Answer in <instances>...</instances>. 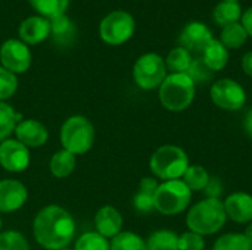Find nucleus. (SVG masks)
<instances>
[{
    "label": "nucleus",
    "mask_w": 252,
    "mask_h": 250,
    "mask_svg": "<svg viewBox=\"0 0 252 250\" xmlns=\"http://www.w3.org/2000/svg\"><path fill=\"white\" fill-rule=\"evenodd\" d=\"M201 59L213 72L221 71L226 68L229 62V49L220 40L213 38L210 44L201 53Z\"/></svg>",
    "instance_id": "19"
},
{
    "label": "nucleus",
    "mask_w": 252,
    "mask_h": 250,
    "mask_svg": "<svg viewBox=\"0 0 252 250\" xmlns=\"http://www.w3.org/2000/svg\"><path fill=\"white\" fill-rule=\"evenodd\" d=\"M31 7L43 18L52 19L66 13L69 0H28Z\"/></svg>",
    "instance_id": "27"
},
{
    "label": "nucleus",
    "mask_w": 252,
    "mask_h": 250,
    "mask_svg": "<svg viewBox=\"0 0 252 250\" xmlns=\"http://www.w3.org/2000/svg\"><path fill=\"white\" fill-rule=\"evenodd\" d=\"M148 250H179V234L171 230H157L146 240Z\"/></svg>",
    "instance_id": "25"
},
{
    "label": "nucleus",
    "mask_w": 252,
    "mask_h": 250,
    "mask_svg": "<svg viewBox=\"0 0 252 250\" xmlns=\"http://www.w3.org/2000/svg\"><path fill=\"white\" fill-rule=\"evenodd\" d=\"M210 96L213 103L227 112H236L247 103L245 88L232 78H221L211 85Z\"/></svg>",
    "instance_id": "9"
},
{
    "label": "nucleus",
    "mask_w": 252,
    "mask_h": 250,
    "mask_svg": "<svg viewBox=\"0 0 252 250\" xmlns=\"http://www.w3.org/2000/svg\"><path fill=\"white\" fill-rule=\"evenodd\" d=\"M205 239L193 231H186L179 236V250H204Z\"/></svg>",
    "instance_id": "35"
},
{
    "label": "nucleus",
    "mask_w": 252,
    "mask_h": 250,
    "mask_svg": "<svg viewBox=\"0 0 252 250\" xmlns=\"http://www.w3.org/2000/svg\"><path fill=\"white\" fill-rule=\"evenodd\" d=\"M165 77H167L165 60L158 53L154 52L145 53L134 62L133 80L136 85L142 90L159 88Z\"/></svg>",
    "instance_id": "8"
},
{
    "label": "nucleus",
    "mask_w": 252,
    "mask_h": 250,
    "mask_svg": "<svg viewBox=\"0 0 252 250\" xmlns=\"http://www.w3.org/2000/svg\"><path fill=\"white\" fill-rule=\"evenodd\" d=\"M111 250H148L146 240L133 231H121L118 236L111 239Z\"/></svg>",
    "instance_id": "29"
},
{
    "label": "nucleus",
    "mask_w": 252,
    "mask_h": 250,
    "mask_svg": "<svg viewBox=\"0 0 252 250\" xmlns=\"http://www.w3.org/2000/svg\"><path fill=\"white\" fill-rule=\"evenodd\" d=\"M247 40H248V32L245 31L241 22H235L227 27H223L220 34V41L227 49H239L247 43Z\"/></svg>",
    "instance_id": "28"
},
{
    "label": "nucleus",
    "mask_w": 252,
    "mask_h": 250,
    "mask_svg": "<svg viewBox=\"0 0 252 250\" xmlns=\"http://www.w3.org/2000/svg\"><path fill=\"white\" fill-rule=\"evenodd\" d=\"M158 97L167 111L183 112L195 99V83L188 74H168L159 85Z\"/></svg>",
    "instance_id": "5"
},
{
    "label": "nucleus",
    "mask_w": 252,
    "mask_h": 250,
    "mask_svg": "<svg viewBox=\"0 0 252 250\" xmlns=\"http://www.w3.org/2000/svg\"><path fill=\"white\" fill-rule=\"evenodd\" d=\"M13 134H15V139L24 146H27L28 149L43 147L49 140L47 127L38 119H32V118L19 121Z\"/></svg>",
    "instance_id": "14"
},
{
    "label": "nucleus",
    "mask_w": 252,
    "mask_h": 250,
    "mask_svg": "<svg viewBox=\"0 0 252 250\" xmlns=\"http://www.w3.org/2000/svg\"><path fill=\"white\" fill-rule=\"evenodd\" d=\"M31 162L30 149L16 139H7L0 143V167L12 174L24 172Z\"/></svg>",
    "instance_id": "11"
},
{
    "label": "nucleus",
    "mask_w": 252,
    "mask_h": 250,
    "mask_svg": "<svg viewBox=\"0 0 252 250\" xmlns=\"http://www.w3.org/2000/svg\"><path fill=\"white\" fill-rule=\"evenodd\" d=\"M75 165H77L75 155L69 153L65 149H61L52 155L49 162V169L55 178H66L74 172Z\"/></svg>",
    "instance_id": "21"
},
{
    "label": "nucleus",
    "mask_w": 252,
    "mask_h": 250,
    "mask_svg": "<svg viewBox=\"0 0 252 250\" xmlns=\"http://www.w3.org/2000/svg\"><path fill=\"white\" fill-rule=\"evenodd\" d=\"M18 37L27 46H35L50 37V21L40 15L25 18L18 27Z\"/></svg>",
    "instance_id": "15"
},
{
    "label": "nucleus",
    "mask_w": 252,
    "mask_h": 250,
    "mask_svg": "<svg viewBox=\"0 0 252 250\" xmlns=\"http://www.w3.org/2000/svg\"><path fill=\"white\" fill-rule=\"evenodd\" d=\"M32 55L30 46L19 38H7L0 46V63L12 74H24L30 69Z\"/></svg>",
    "instance_id": "10"
},
{
    "label": "nucleus",
    "mask_w": 252,
    "mask_h": 250,
    "mask_svg": "<svg viewBox=\"0 0 252 250\" xmlns=\"http://www.w3.org/2000/svg\"><path fill=\"white\" fill-rule=\"evenodd\" d=\"M190 80L195 83V84H204V83H208L213 80V75L214 72L205 65V62L201 59V57H195L186 72Z\"/></svg>",
    "instance_id": "34"
},
{
    "label": "nucleus",
    "mask_w": 252,
    "mask_h": 250,
    "mask_svg": "<svg viewBox=\"0 0 252 250\" xmlns=\"http://www.w3.org/2000/svg\"><path fill=\"white\" fill-rule=\"evenodd\" d=\"M18 90V77L0 65V102L9 100Z\"/></svg>",
    "instance_id": "33"
},
{
    "label": "nucleus",
    "mask_w": 252,
    "mask_h": 250,
    "mask_svg": "<svg viewBox=\"0 0 252 250\" xmlns=\"http://www.w3.org/2000/svg\"><path fill=\"white\" fill-rule=\"evenodd\" d=\"M244 234H245V237L250 240V243L252 245V222H250V224L247 225V228H245V233H244Z\"/></svg>",
    "instance_id": "40"
},
{
    "label": "nucleus",
    "mask_w": 252,
    "mask_h": 250,
    "mask_svg": "<svg viewBox=\"0 0 252 250\" xmlns=\"http://www.w3.org/2000/svg\"><path fill=\"white\" fill-rule=\"evenodd\" d=\"M0 250H30V243L22 233L9 230L0 233Z\"/></svg>",
    "instance_id": "32"
},
{
    "label": "nucleus",
    "mask_w": 252,
    "mask_h": 250,
    "mask_svg": "<svg viewBox=\"0 0 252 250\" xmlns=\"http://www.w3.org/2000/svg\"><path fill=\"white\" fill-rule=\"evenodd\" d=\"M213 18L217 25L227 27L239 22L242 18V7L238 1H220L213 12Z\"/></svg>",
    "instance_id": "22"
},
{
    "label": "nucleus",
    "mask_w": 252,
    "mask_h": 250,
    "mask_svg": "<svg viewBox=\"0 0 252 250\" xmlns=\"http://www.w3.org/2000/svg\"><path fill=\"white\" fill-rule=\"evenodd\" d=\"M227 221V215L220 199H202L196 202L186 215V225L202 237L219 233Z\"/></svg>",
    "instance_id": "2"
},
{
    "label": "nucleus",
    "mask_w": 252,
    "mask_h": 250,
    "mask_svg": "<svg viewBox=\"0 0 252 250\" xmlns=\"http://www.w3.org/2000/svg\"><path fill=\"white\" fill-rule=\"evenodd\" d=\"M123 225H124L123 215L114 206H109V205L102 206L94 215L96 233L106 237L108 240L118 236L123 231Z\"/></svg>",
    "instance_id": "17"
},
{
    "label": "nucleus",
    "mask_w": 252,
    "mask_h": 250,
    "mask_svg": "<svg viewBox=\"0 0 252 250\" xmlns=\"http://www.w3.org/2000/svg\"><path fill=\"white\" fill-rule=\"evenodd\" d=\"M223 192H224V186L219 177H211L207 187L204 189V193L208 199H220Z\"/></svg>",
    "instance_id": "36"
},
{
    "label": "nucleus",
    "mask_w": 252,
    "mask_h": 250,
    "mask_svg": "<svg viewBox=\"0 0 252 250\" xmlns=\"http://www.w3.org/2000/svg\"><path fill=\"white\" fill-rule=\"evenodd\" d=\"M227 220L236 224L252 222V196L245 192L230 193L223 202Z\"/></svg>",
    "instance_id": "16"
},
{
    "label": "nucleus",
    "mask_w": 252,
    "mask_h": 250,
    "mask_svg": "<svg viewBox=\"0 0 252 250\" xmlns=\"http://www.w3.org/2000/svg\"><path fill=\"white\" fill-rule=\"evenodd\" d=\"M136 29V21L126 10H114L108 13L99 24V35L109 46H121L127 43Z\"/></svg>",
    "instance_id": "7"
},
{
    "label": "nucleus",
    "mask_w": 252,
    "mask_h": 250,
    "mask_svg": "<svg viewBox=\"0 0 252 250\" xmlns=\"http://www.w3.org/2000/svg\"><path fill=\"white\" fill-rule=\"evenodd\" d=\"M62 149L72 155H86L94 144L96 131L92 121L83 115H72L66 118L59 133Z\"/></svg>",
    "instance_id": "4"
},
{
    "label": "nucleus",
    "mask_w": 252,
    "mask_h": 250,
    "mask_svg": "<svg viewBox=\"0 0 252 250\" xmlns=\"http://www.w3.org/2000/svg\"><path fill=\"white\" fill-rule=\"evenodd\" d=\"M242 127H244V131L245 134L252 140V109H250L245 116H244V122H242Z\"/></svg>",
    "instance_id": "39"
},
{
    "label": "nucleus",
    "mask_w": 252,
    "mask_h": 250,
    "mask_svg": "<svg viewBox=\"0 0 252 250\" xmlns=\"http://www.w3.org/2000/svg\"><path fill=\"white\" fill-rule=\"evenodd\" d=\"M241 24L244 25L245 31L248 32V37H252V7H248L241 18Z\"/></svg>",
    "instance_id": "37"
},
{
    "label": "nucleus",
    "mask_w": 252,
    "mask_h": 250,
    "mask_svg": "<svg viewBox=\"0 0 252 250\" xmlns=\"http://www.w3.org/2000/svg\"><path fill=\"white\" fill-rule=\"evenodd\" d=\"M242 69L244 72L252 78V52H248L242 57Z\"/></svg>",
    "instance_id": "38"
},
{
    "label": "nucleus",
    "mask_w": 252,
    "mask_h": 250,
    "mask_svg": "<svg viewBox=\"0 0 252 250\" xmlns=\"http://www.w3.org/2000/svg\"><path fill=\"white\" fill-rule=\"evenodd\" d=\"M213 38L214 37L211 29L204 22L192 21L183 27L179 37V43L190 53H202Z\"/></svg>",
    "instance_id": "13"
},
{
    "label": "nucleus",
    "mask_w": 252,
    "mask_h": 250,
    "mask_svg": "<svg viewBox=\"0 0 252 250\" xmlns=\"http://www.w3.org/2000/svg\"><path fill=\"white\" fill-rule=\"evenodd\" d=\"M77 224L69 211L59 205H47L32 221V236L46 250L66 249L74 240Z\"/></svg>",
    "instance_id": "1"
},
{
    "label": "nucleus",
    "mask_w": 252,
    "mask_h": 250,
    "mask_svg": "<svg viewBox=\"0 0 252 250\" xmlns=\"http://www.w3.org/2000/svg\"><path fill=\"white\" fill-rule=\"evenodd\" d=\"M49 21H50V37L53 38L55 43L61 46H66L74 41L75 27L66 13L52 18Z\"/></svg>",
    "instance_id": "20"
},
{
    "label": "nucleus",
    "mask_w": 252,
    "mask_h": 250,
    "mask_svg": "<svg viewBox=\"0 0 252 250\" xmlns=\"http://www.w3.org/2000/svg\"><path fill=\"white\" fill-rule=\"evenodd\" d=\"M28 199V190L19 180H0V214L19 211Z\"/></svg>",
    "instance_id": "12"
},
{
    "label": "nucleus",
    "mask_w": 252,
    "mask_h": 250,
    "mask_svg": "<svg viewBox=\"0 0 252 250\" xmlns=\"http://www.w3.org/2000/svg\"><path fill=\"white\" fill-rule=\"evenodd\" d=\"M74 250H111V245L109 240L99 233L86 231L77 239Z\"/></svg>",
    "instance_id": "31"
},
{
    "label": "nucleus",
    "mask_w": 252,
    "mask_h": 250,
    "mask_svg": "<svg viewBox=\"0 0 252 250\" xmlns=\"http://www.w3.org/2000/svg\"><path fill=\"white\" fill-rule=\"evenodd\" d=\"M158 186H159V183L157 181V178L145 177V178L140 180L137 193L133 197V206H134V209L137 212L151 214L152 211H155L154 196H155V192H157Z\"/></svg>",
    "instance_id": "18"
},
{
    "label": "nucleus",
    "mask_w": 252,
    "mask_h": 250,
    "mask_svg": "<svg viewBox=\"0 0 252 250\" xmlns=\"http://www.w3.org/2000/svg\"><path fill=\"white\" fill-rule=\"evenodd\" d=\"M1 224H3V222H1V218H0V230H1Z\"/></svg>",
    "instance_id": "42"
},
{
    "label": "nucleus",
    "mask_w": 252,
    "mask_h": 250,
    "mask_svg": "<svg viewBox=\"0 0 252 250\" xmlns=\"http://www.w3.org/2000/svg\"><path fill=\"white\" fill-rule=\"evenodd\" d=\"M210 178H211L210 172L202 165H189V168L182 177V181L193 193V192H204Z\"/></svg>",
    "instance_id": "26"
},
{
    "label": "nucleus",
    "mask_w": 252,
    "mask_h": 250,
    "mask_svg": "<svg viewBox=\"0 0 252 250\" xmlns=\"http://www.w3.org/2000/svg\"><path fill=\"white\" fill-rule=\"evenodd\" d=\"M192 200V192L182 180L162 181L154 196L155 211L165 217H174L188 209Z\"/></svg>",
    "instance_id": "6"
},
{
    "label": "nucleus",
    "mask_w": 252,
    "mask_h": 250,
    "mask_svg": "<svg viewBox=\"0 0 252 250\" xmlns=\"http://www.w3.org/2000/svg\"><path fill=\"white\" fill-rule=\"evenodd\" d=\"M192 60H193L192 53L186 50L185 47L179 46V47H174L167 55L165 66H167V71H170L171 74H186Z\"/></svg>",
    "instance_id": "24"
},
{
    "label": "nucleus",
    "mask_w": 252,
    "mask_h": 250,
    "mask_svg": "<svg viewBox=\"0 0 252 250\" xmlns=\"http://www.w3.org/2000/svg\"><path fill=\"white\" fill-rule=\"evenodd\" d=\"M22 119L24 116L18 113L13 106L6 102H0V143L10 139L18 122Z\"/></svg>",
    "instance_id": "23"
},
{
    "label": "nucleus",
    "mask_w": 252,
    "mask_h": 250,
    "mask_svg": "<svg viewBox=\"0 0 252 250\" xmlns=\"http://www.w3.org/2000/svg\"><path fill=\"white\" fill-rule=\"evenodd\" d=\"M213 250H252V245L244 233H227L216 240Z\"/></svg>",
    "instance_id": "30"
},
{
    "label": "nucleus",
    "mask_w": 252,
    "mask_h": 250,
    "mask_svg": "<svg viewBox=\"0 0 252 250\" xmlns=\"http://www.w3.org/2000/svg\"><path fill=\"white\" fill-rule=\"evenodd\" d=\"M221 1H239V0H221Z\"/></svg>",
    "instance_id": "41"
},
{
    "label": "nucleus",
    "mask_w": 252,
    "mask_h": 250,
    "mask_svg": "<svg viewBox=\"0 0 252 250\" xmlns=\"http://www.w3.org/2000/svg\"><path fill=\"white\" fill-rule=\"evenodd\" d=\"M61 250H71V249H68V248H66V249H61Z\"/></svg>",
    "instance_id": "43"
},
{
    "label": "nucleus",
    "mask_w": 252,
    "mask_h": 250,
    "mask_svg": "<svg viewBox=\"0 0 252 250\" xmlns=\"http://www.w3.org/2000/svg\"><path fill=\"white\" fill-rule=\"evenodd\" d=\"M189 165L186 150L176 144H164L158 147L149 159L151 172L162 181L182 180Z\"/></svg>",
    "instance_id": "3"
}]
</instances>
